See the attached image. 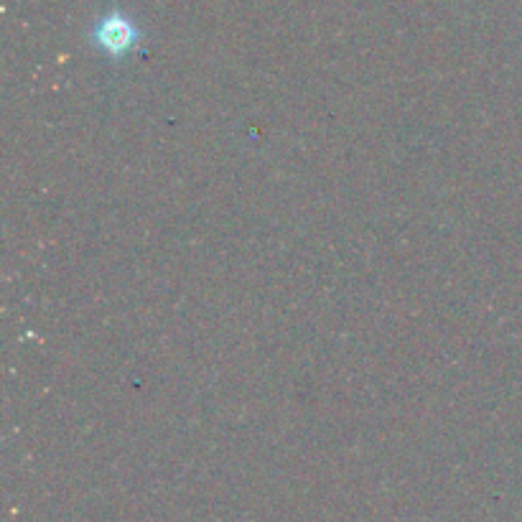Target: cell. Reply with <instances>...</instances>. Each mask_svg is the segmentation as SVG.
<instances>
[{
  "mask_svg": "<svg viewBox=\"0 0 522 522\" xmlns=\"http://www.w3.org/2000/svg\"><path fill=\"white\" fill-rule=\"evenodd\" d=\"M95 39L107 54L120 57V54H125V51L135 44L138 34H135V26L123 13H110V16H105L97 23Z\"/></svg>",
  "mask_w": 522,
  "mask_h": 522,
  "instance_id": "1",
  "label": "cell"
}]
</instances>
